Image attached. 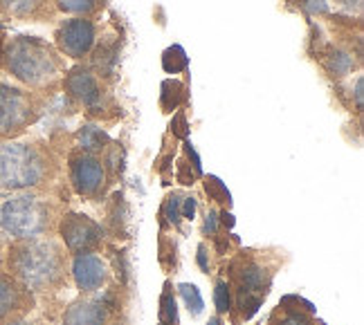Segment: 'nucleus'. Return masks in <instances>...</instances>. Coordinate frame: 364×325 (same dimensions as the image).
<instances>
[{
  "instance_id": "4be33fe9",
  "label": "nucleus",
  "mask_w": 364,
  "mask_h": 325,
  "mask_svg": "<svg viewBox=\"0 0 364 325\" xmlns=\"http://www.w3.org/2000/svg\"><path fill=\"white\" fill-rule=\"evenodd\" d=\"M351 65H353L351 56H346V54H335V59H333V72L344 75Z\"/></svg>"
},
{
  "instance_id": "bb28decb",
  "label": "nucleus",
  "mask_w": 364,
  "mask_h": 325,
  "mask_svg": "<svg viewBox=\"0 0 364 325\" xmlns=\"http://www.w3.org/2000/svg\"><path fill=\"white\" fill-rule=\"evenodd\" d=\"M198 265H200V270H203V272H207V270H209V263H207V249H205V245H200V247H198Z\"/></svg>"
},
{
  "instance_id": "7c9ffc66",
  "label": "nucleus",
  "mask_w": 364,
  "mask_h": 325,
  "mask_svg": "<svg viewBox=\"0 0 364 325\" xmlns=\"http://www.w3.org/2000/svg\"><path fill=\"white\" fill-rule=\"evenodd\" d=\"M344 5H353V3H360V0H342Z\"/></svg>"
},
{
  "instance_id": "473e14b6",
  "label": "nucleus",
  "mask_w": 364,
  "mask_h": 325,
  "mask_svg": "<svg viewBox=\"0 0 364 325\" xmlns=\"http://www.w3.org/2000/svg\"><path fill=\"white\" fill-rule=\"evenodd\" d=\"M160 325H166V323H160Z\"/></svg>"
},
{
  "instance_id": "c756f323",
  "label": "nucleus",
  "mask_w": 364,
  "mask_h": 325,
  "mask_svg": "<svg viewBox=\"0 0 364 325\" xmlns=\"http://www.w3.org/2000/svg\"><path fill=\"white\" fill-rule=\"evenodd\" d=\"M207 325H223V323H220V319H212Z\"/></svg>"
},
{
  "instance_id": "393cba45",
  "label": "nucleus",
  "mask_w": 364,
  "mask_h": 325,
  "mask_svg": "<svg viewBox=\"0 0 364 325\" xmlns=\"http://www.w3.org/2000/svg\"><path fill=\"white\" fill-rule=\"evenodd\" d=\"M304 7H306L308 11H326V9H328L324 0H306Z\"/></svg>"
},
{
  "instance_id": "c85d7f7f",
  "label": "nucleus",
  "mask_w": 364,
  "mask_h": 325,
  "mask_svg": "<svg viewBox=\"0 0 364 325\" xmlns=\"http://www.w3.org/2000/svg\"><path fill=\"white\" fill-rule=\"evenodd\" d=\"M223 222H225L228 227H234V218L230 214H223Z\"/></svg>"
},
{
  "instance_id": "1a4fd4ad",
  "label": "nucleus",
  "mask_w": 364,
  "mask_h": 325,
  "mask_svg": "<svg viewBox=\"0 0 364 325\" xmlns=\"http://www.w3.org/2000/svg\"><path fill=\"white\" fill-rule=\"evenodd\" d=\"M73 274L77 285L83 292H92L97 287H102V282L106 278V267L102 258L92 256V253H79L73 265Z\"/></svg>"
},
{
  "instance_id": "b1692460",
  "label": "nucleus",
  "mask_w": 364,
  "mask_h": 325,
  "mask_svg": "<svg viewBox=\"0 0 364 325\" xmlns=\"http://www.w3.org/2000/svg\"><path fill=\"white\" fill-rule=\"evenodd\" d=\"M205 233H216V229H218V218H216V214H214V211H209V214H207V218H205Z\"/></svg>"
},
{
  "instance_id": "9d476101",
  "label": "nucleus",
  "mask_w": 364,
  "mask_h": 325,
  "mask_svg": "<svg viewBox=\"0 0 364 325\" xmlns=\"http://www.w3.org/2000/svg\"><path fill=\"white\" fill-rule=\"evenodd\" d=\"M65 86H68L70 94L77 97L79 101L86 104V106H92L97 99H100V88H97L92 75L83 72V70H75V72L68 77Z\"/></svg>"
},
{
  "instance_id": "0eeeda50",
  "label": "nucleus",
  "mask_w": 364,
  "mask_h": 325,
  "mask_svg": "<svg viewBox=\"0 0 364 325\" xmlns=\"http://www.w3.org/2000/svg\"><path fill=\"white\" fill-rule=\"evenodd\" d=\"M57 38H59V48L65 54L79 59V56L86 54L95 43V27L90 21H83V18L68 21L59 30Z\"/></svg>"
},
{
  "instance_id": "6e6552de",
  "label": "nucleus",
  "mask_w": 364,
  "mask_h": 325,
  "mask_svg": "<svg viewBox=\"0 0 364 325\" xmlns=\"http://www.w3.org/2000/svg\"><path fill=\"white\" fill-rule=\"evenodd\" d=\"M73 182H75V189L79 193H95L104 184V166L102 162H97L95 158H88V155H83V158H77L73 162Z\"/></svg>"
},
{
  "instance_id": "2eb2a0df",
  "label": "nucleus",
  "mask_w": 364,
  "mask_h": 325,
  "mask_svg": "<svg viewBox=\"0 0 364 325\" xmlns=\"http://www.w3.org/2000/svg\"><path fill=\"white\" fill-rule=\"evenodd\" d=\"M79 144L86 150H97L106 144V135L100 128H95V126H86V128L79 133Z\"/></svg>"
},
{
  "instance_id": "a211bd4d",
  "label": "nucleus",
  "mask_w": 364,
  "mask_h": 325,
  "mask_svg": "<svg viewBox=\"0 0 364 325\" xmlns=\"http://www.w3.org/2000/svg\"><path fill=\"white\" fill-rule=\"evenodd\" d=\"M214 301H216L218 312H228V309L232 307V296H230V287H228V282H225V280H218V282H216Z\"/></svg>"
},
{
  "instance_id": "f8f14e48",
  "label": "nucleus",
  "mask_w": 364,
  "mask_h": 325,
  "mask_svg": "<svg viewBox=\"0 0 364 325\" xmlns=\"http://www.w3.org/2000/svg\"><path fill=\"white\" fill-rule=\"evenodd\" d=\"M21 303V290L5 276H0V319H5L9 312L18 307Z\"/></svg>"
},
{
  "instance_id": "cd10ccee",
  "label": "nucleus",
  "mask_w": 364,
  "mask_h": 325,
  "mask_svg": "<svg viewBox=\"0 0 364 325\" xmlns=\"http://www.w3.org/2000/svg\"><path fill=\"white\" fill-rule=\"evenodd\" d=\"M355 97H358V106H362V79L358 81V90H355Z\"/></svg>"
},
{
  "instance_id": "7ed1b4c3",
  "label": "nucleus",
  "mask_w": 364,
  "mask_h": 325,
  "mask_svg": "<svg viewBox=\"0 0 364 325\" xmlns=\"http://www.w3.org/2000/svg\"><path fill=\"white\" fill-rule=\"evenodd\" d=\"M43 177V160L41 155L25 144L0 146V187L5 189H27Z\"/></svg>"
},
{
  "instance_id": "dca6fc26",
  "label": "nucleus",
  "mask_w": 364,
  "mask_h": 325,
  "mask_svg": "<svg viewBox=\"0 0 364 325\" xmlns=\"http://www.w3.org/2000/svg\"><path fill=\"white\" fill-rule=\"evenodd\" d=\"M0 5L7 11L16 13V16H25V13H32L41 5V0H0Z\"/></svg>"
},
{
  "instance_id": "4468645a",
  "label": "nucleus",
  "mask_w": 364,
  "mask_h": 325,
  "mask_svg": "<svg viewBox=\"0 0 364 325\" xmlns=\"http://www.w3.org/2000/svg\"><path fill=\"white\" fill-rule=\"evenodd\" d=\"M180 294H182V299H185L187 307H189V312L193 316H198L203 312V307H205V301H203V296L198 292V287L196 285H189V282H182V285L178 287Z\"/></svg>"
},
{
  "instance_id": "a878e982",
  "label": "nucleus",
  "mask_w": 364,
  "mask_h": 325,
  "mask_svg": "<svg viewBox=\"0 0 364 325\" xmlns=\"http://www.w3.org/2000/svg\"><path fill=\"white\" fill-rule=\"evenodd\" d=\"M193 214H196V200H193V197H187V200H185V206H182V216L191 220Z\"/></svg>"
},
{
  "instance_id": "412c9836",
  "label": "nucleus",
  "mask_w": 364,
  "mask_h": 325,
  "mask_svg": "<svg viewBox=\"0 0 364 325\" xmlns=\"http://www.w3.org/2000/svg\"><path fill=\"white\" fill-rule=\"evenodd\" d=\"M180 204H182V200H180V197L178 195H171L169 197V202H166V218H169L173 224H178L180 222Z\"/></svg>"
},
{
  "instance_id": "9b49d317",
  "label": "nucleus",
  "mask_w": 364,
  "mask_h": 325,
  "mask_svg": "<svg viewBox=\"0 0 364 325\" xmlns=\"http://www.w3.org/2000/svg\"><path fill=\"white\" fill-rule=\"evenodd\" d=\"M106 312L102 303H77L65 312L63 325H104Z\"/></svg>"
},
{
  "instance_id": "2f4dec72",
  "label": "nucleus",
  "mask_w": 364,
  "mask_h": 325,
  "mask_svg": "<svg viewBox=\"0 0 364 325\" xmlns=\"http://www.w3.org/2000/svg\"><path fill=\"white\" fill-rule=\"evenodd\" d=\"M9 325H32V323H23V321H18V323H9Z\"/></svg>"
},
{
  "instance_id": "5701e85b",
  "label": "nucleus",
  "mask_w": 364,
  "mask_h": 325,
  "mask_svg": "<svg viewBox=\"0 0 364 325\" xmlns=\"http://www.w3.org/2000/svg\"><path fill=\"white\" fill-rule=\"evenodd\" d=\"M279 325H311V321H308L301 312H290Z\"/></svg>"
},
{
  "instance_id": "f257e3e1",
  "label": "nucleus",
  "mask_w": 364,
  "mask_h": 325,
  "mask_svg": "<svg viewBox=\"0 0 364 325\" xmlns=\"http://www.w3.org/2000/svg\"><path fill=\"white\" fill-rule=\"evenodd\" d=\"M5 59L9 72L25 83H32V86L50 81L57 72V61H54L52 52L36 38H16L7 48Z\"/></svg>"
},
{
  "instance_id": "f3484780",
  "label": "nucleus",
  "mask_w": 364,
  "mask_h": 325,
  "mask_svg": "<svg viewBox=\"0 0 364 325\" xmlns=\"http://www.w3.org/2000/svg\"><path fill=\"white\" fill-rule=\"evenodd\" d=\"M97 0H59V7L70 13H90Z\"/></svg>"
},
{
  "instance_id": "6ab92c4d",
  "label": "nucleus",
  "mask_w": 364,
  "mask_h": 325,
  "mask_svg": "<svg viewBox=\"0 0 364 325\" xmlns=\"http://www.w3.org/2000/svg\"><path fill=\"white\" fill-rule=\"evenodd\" d=\"M162 316L169 319L171 325H178V305H176V299L169 292V287H166V292L162 294Z\"/></svg>"
},
{
  "instance_id": "423d86ee",
  "label": "nucleus",
  "mask_w": 364,
  "mask_h": 325,
  "mask_svg": "<svg viewBox=\"0 0 364 325\" xmlns=\"http://www.w3.org/2000/svg\"><path fill=\"white\" fill-rule=\"evenodd\" d=\"M61 233L68 249L86 251L102 240V227L86 216H70L61 224Z\"/></svg>"
},
{
  "instance_id": "aec40b11",
  "label": "nucleus",
  "mask_w": 364,
  "mask_h": 325,
  "mask_svg": "<svg viewBox=\"0 0 364 325\" xmlns=\"http://www.w3.org/2000/svg\"><path fill=\"white\" fill-rule=\"evenodd\" d=\"M207 193H212V197H216V200H220V202L230 200L228 189L223 187V184H220V180H216V177H209V180H207Z\"/></svg>"
},
{
  "instance_id": "39448f33",
  "label": "nucleus",
  "mask_w": 364,
  "mask_h": 325,
  "mask_svg": "<svg viewBox=\"0 0 364 325\" xmlns=\"http://www.w3.org/2000/svg\"><path fill=\"white\" fill-rule=\"evenodd\" d=\"M32 119V106L21 90L0 86V135L21 131Z\"/></svg>"
},
{
  "instance_id": "f03ea898",
  "label": "nucleus",
  "mask_w": 364,
  "mask_h": 325,
  "mask_svg": "<svg viewBox=\"0 0 364 325\" xmlns=\"http://www.w3.org/2000/svg\"><path fill=\"white\" fill-rule=\"evenodd\" d=\"M16 276L30 287H46L61 274V256L52 243H27L11 256Z\"/></svg>"
},
{
  "instance_id": "20e7f679",
  "label": "nucleus",
  "mask_w": 364,
  "mask_h": 325,
  "mask_svg": "<svg viewBox=\"0 0 364 325\" xmlns=\"http://www.w3.org/2000/svg\"><path fill=\"white\" fill-rule=\"evenodd\" d=\"M0 222L7 233L16 238H34L48 227V211L32 195L11 197L0 209Z\"/></svg>"
},
{
  "instance_id": "ddd939ff",
  "label": "nucleus",
  "mask_w": 364,
  "mask_h": 325,
  "mask_svg": "<svg viewBox=\"0 0 364 325\" xmlns=\"http://www.w3.org/2000/svg\"><path fill=\"white\" fill-rule=\"evenodd\" d=\"M241 280H243V290L247 292H263L265 294V287H268V274H265V270H261V267L257 265H247L245 270L241 272Z\"/></svg>"
}]
</instances>
